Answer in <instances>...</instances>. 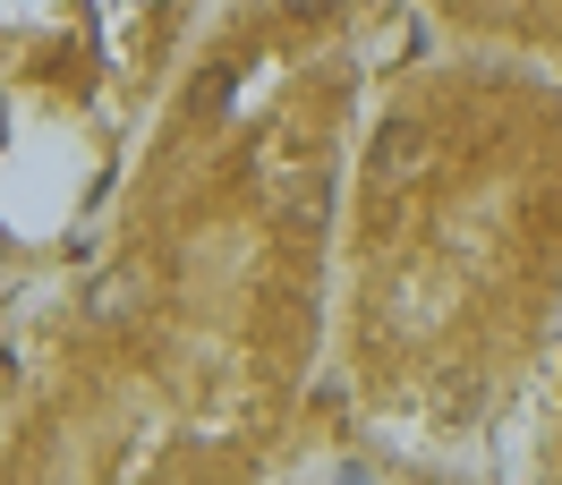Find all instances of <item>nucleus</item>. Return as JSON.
Instances as JSON below:
<instances>
[]
</instances>
